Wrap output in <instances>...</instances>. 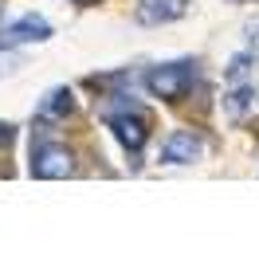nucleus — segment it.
<instances>
[{
  "mask_svg": "<svg viewBox=\"0 0 259 259\" xmlns=\"http://www.w3.org/2000/svg\"><path fill=\"white\" fill-rule=\"evenodd\" d=\"M196 71L193 63H169V67H153L146 75V87L153 91L157 98H169V102H177V98L189 95V87H193Z\"/></svg>",
  "mask_w": 259,
  "mask_h": 259,
  "instance_id": "f257e3e1",
  "label": "nucleus"
},
{
  "mask_svg": "<svg viewBox=\"0 0 259 259\" xmlns=\"http://www.w3.org/2000/svg\"><path fill=\"white\" fill-rule=\"evenodd\" d=\"M32 173L35 177H44V181H63L75 173V157H71V149L67 146H39L32 153Z\"/></svg>",
  "mask_w": 259,
  "mask_h": 259,
  "instance_id": "f03ea898",
  "label": "nucleus"
},
{
  "mask_svg": "<svg viewBox=\"0 0 259 259\" xmlns=\"http://www.w3.org/2000/svg\"><path fill=\"white\" fill-rule=\"evenodd\" d=\"M106 126L114 130V138H118L130 153H138V149L146 146V138H149V122H146V114H138V110L110 114V118H106Z\"/></svg>",
  "mask_w": 259,
  "mask_h": 259,
  "instance_id": "7ed1b4c3",
  "label": "nucleus"
},
{
  "mask_svg": "<svg viewBox=\"0 0 259 259\" xmlns=\"http://www.w3.org/2000/svg\"><path fill=\"white\" fill-rule=\"evenodd\" d=\"M204 157V138H196L193 130H177L169 134V142L161 146V161L165 165H193Z\"/></svg>",
  "mask_w": 259,
  "mask_h": 259,
  "instance_id": "20e7f679",
  "label": "nucleus"
},
{
  "mask_svg": "<svg viewBox=\"0 0 259 259\" xmlns=\"http://www.w3.org/2000/svg\"><path fill=\"white\" fill-rule=\"evenodd\" d=\"M4 39L8 44H44V39H51V24L44 16H35V12H24V16H16L8 24Z\"/></svg>",
  "mask_w": 259,
  "mask_h": 259,
  "instance_id": "39448f33",
  "label": "nucleus"
},
{
  "mask_svg": "<svg viewBox=\"0 0 259 259\" xmlns=\"http://www.w3.org/2000/svg\"><path fill=\"white\" fill-rule=\"evenodd\" d=\"M71 106H75V95H71L67 87H55V91L39 102V114H44V118H63V114H71Z\"/></svg>",
  "mask_w": 259,
  "mask_h": 259,
  "instance_id": "423d86ee",
  "label": "nucleus"
},
{
  "mask_svg": "<svg viewBox=\"0 0 259 259\" xmlns=\"http://www.w3.org/2000/svg\"><path fill=\"white\" fill-rule=\"evenodd\" d=\"M224 106H228V114H232V118L240 122L243 114H247L251 106H255V98H251V87H247V82L232 87V91H228V98H224Z\"/></svg>",
  "mask_w": 259,
  "mask_h": 259,
  "instance_id": "0eeeda50",
  "label": "nucleus"
},
{
  "mask_svg": "<svg viewBox=\"0 0 259 259\" xmlns=\"http://www.w3.org/2000/svg\"><path fill=\"white\" fill-rule=\"evenodd\" d=\"M146 4H149V16H157V20H177L189 8V0H146Z\"/></svg>",
  "mask_w": 259,
  "mask_h": 259,
  "instance_id": "6e6552de",
  "label": "nucleus"
},
{
  "mask_svg": "<svg viewBox=\"0 0 259 259\" xmlns=\"http://www.w3.org/2000/svg\"><path fill=\"white\" fill-rule=\"evenodd\" d=\"M228 82H232V87L247 82V55H236V59L228 63Z\"/></svg>",
  "mask_w": 259,
  "mask_h": 259,
  "instance_id": "1a4fd4ad",
  "label": "nucleus"
},
{
  "mask_svg": "<svg viewBox=\"0 0 259 259\" xmlns=\"http://www.w3.org/2000/svg\"><path fill=\"white\" fill-rule=\"evenodd\" d=\"M247 55L259 59V20H247Z\"/></svg>",
  "mask_w": 259,
  "mask_h": 259,
  "instance_id": "9d476101",
  "label": "nucleus"
},
{
  "mask_svg": "<svg viewBox=\"0 0 259 259\" xmlns=\"http://www.w3.org/2000/svg\"><path fill=\"white\" fill-rule=\"evenodd\" d=\"M8 142H12V126H8V122H0V146H8Z\"/></svg>",
  "mask_w": 259,
  "mask_h": 259,
  "instance_id": "9b49d317",
  "label": "nucleus"
}]
</instances>
